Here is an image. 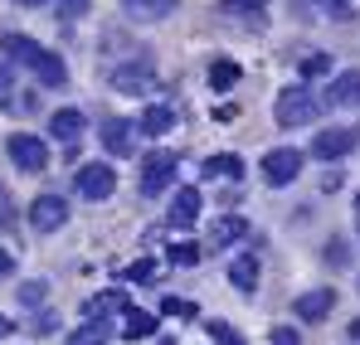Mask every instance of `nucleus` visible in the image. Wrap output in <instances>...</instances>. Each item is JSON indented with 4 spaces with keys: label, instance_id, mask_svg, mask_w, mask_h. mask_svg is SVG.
Here are the masks:
<instances>
[{
    "label": "nucleus",
    "instance_id": "b1692460",
    "mask_svg": "<svg viewBox=\"0 0 360 345\" xmlns=\"http://www.w3.org/2000/svg\"><path fill=\"white\" fill-rule=\"evenodd\" d=\"M112 341V326L108 321H88L78 331H68V345H108Z\"/></svg>",
    "mask_w": 360,
    "mask_h": 345
},
{
    "label": "nucleus",
    "instance_id": "f704fd0d",
    "mask_svg": "<svg viewBox=\"0 0 360 345\" xmlns=\"http://www.w3.org/2000/svg\"><path fill=\"white\" fill-rule=\"evenodd\" d=\"M20 297H25V306L44 301V282H25V287H20Z\"/></svg>",
    "mask_w": 360,
    "mask_h": 345
},
{
    "label": "nucleus",
    "instance_id": "a878e982",
    "mask_svg": "<svg viewBox=\"0 0 360 345\" xmlns=\"http://www.w3.org/2000/svg\"><path fill=\"white\" fill-rule=\"evenodd\" d=\"M166 258H171V268H195V263H200V248H195L190 238H180V243L166 248Z\"/></svg>",
    "mask_w": 360,
    "mask_h": 345
},
{
    "label": "nucleus",
    "instance_id": "473e14b6",
    "mask_svg": "<svg viewBox=\"0 0 360 345\" xmlns=\"http://www.w3.org/2000/svg\"><path fill=\"white\" fill-rule=\"evenodd\" d=\"M88 5H93V0H54L59 15H88Z\"/></svg>",
    "mask_w": 360,
    "mask_h": 345
},
{
    "label": "nucleus",
    "instance_id": "f3484780",
    "mask_svg": "<svg viewBox=\"0 0 360 345\" xmlns=\"http://www.w3.org/2000/svg\"><path fill=\"white\" fill-rule=\"evenodd\" d=\"M156 326H161V321H156L151 311H136V306L122 311V336H127V341H156Z\"/></svg>",
    "mask_w": 360,
    "mask_h": 345
},
{
    "label": "nucleus",
    "instance_id": "4468645a",
    "mask_svg": "<svg viewBox=\"0 0 360 345\" xmlns=\"http://www.w3.org/2000/svg\"><path fill=\"white\" fill-rule=\"evenodd\" d=\"M103 146L112 151V156H131L136 151V122H127V117H112L108 126H103Z\"/></svg>",
    "mask_w": 360,
    "mask_h": 345
},
{
    "label": "nucleus",
    "instance_id": "7ed1b4c3",
    "mask_svg": "<svg viewBox=\"0 0 360 345\" xmlns=\"http://www.w3.org/2000/svg\"><path fill=\"white\" fill-rule=\"evenodd\" d=\"M5 151H10V161H15L20 171H30V175L49 171V146H44L34 131H15V136L5 141Z\"/></svg>",
    "mask_w": 360,
    "mask_h": 345
},
{
    "label": "nucleus",
    "instance_id": "f257e3e1",
    "mask_svg": "<svg viewBox=\"0 0 360 345\" xmlns=\"http://www.w3.org/2000/svg\"><path fill=\"white\" fill-rule=\"evenodd\" d=\"M321 98L307 88V83H292V88H283L278 93V103H273V122L278 126H311L316 117H321Z\"/></svg>",
    "mask_w": 360,
    "mask_h": 345
},
{
    "label": "nucleus",
    "instance_id": "c9c22d12",
    "mask_svg": "<svg viewBox=\"0 0 360 345\" xmlns=\"http://www.w3.org/2000/svg\"><path fill=\"white\" fill-rule=\"evenodd\" d=\"M10 93H15V78L10 68H0V108H10Z\"/></svg>",
    "mask_w": 360,
    "mask_h": 345
},
{
    "label": "nucleus",
    "instance_id": "e433bc0d",
    "mask_svg": "<svg viewBox=\"0 0 360 345\" xmlns=\"http://www.w3.org/2000/svg\"><path fill=\"white\" fill-rule=\"evenodd\" d=\"M15 5H25V10H39V5H54V0H15Z\"/></svg>",
    "mask_w": 360,
    "mask_h": 345
},
{
    "label": "nucleus",
    "instance_id": "5701e85b",
    "mask_svg": "<svg viewBox=\"0 0 360 345\" xmlns=\"http://www.w3.org/2000/svg\"><path fill=\"white\" fill-rule=\"evenodd\" d=\"M243 233H248V224H243L239 214H224V219H214V229H210V243H219V248H224V243H239Z\"/></svg>",
    "mask_w": 360,
    "mask_h": 345
},
{
    "label": "nucleus",
    "instance_id": "ddd939ff",
    "mask_svg": "<svg viewBox=\"0 0 360 345\" xmlns=\"http://www.w3.org/2000/svg\"><path fill=\"white\" fill-rule=\"evenodd\" d=\"M321 103H326V108H360V68H351V73H336Z\"/></svg>",
    "mask_w": 360,
    "mask_h": 345
},
{
    "label": "nucleus",
    "instance_id": "ea45409f",
    "mask_svg": "<svg viewBox=\"0 0 360 345\" xmlns=\"http://www.w3.org/2000/svg\"><path fill=\"white\" fill-rule=\"evenodd\" d=\"M5 336H10V321H5V316H0V341H5Z\"/></svg>",
    "mask_w": 360,
    "mask_h": 345
},
{
    "label": "nucleus",
    "instance_id": "412c9836",
    "mask_svg": "<svg viewBox=\"0 0 360 345\" xmlns=\"http://www.w3.org/2000/svg\"><path fill=\"white\" fill-rule=\"evenodd\" d=\"M39 49H44V44H39V39H30V34H15V30H10V34H0V54H10L15 63H30Z\"/></svg>",
    "mask_w": 360,
    "mask_h": 345
},
{
    "label": "nucleus",
    "instance_id": "393cba45",
    "mask_svg": "<svg viewBox=\"0 0 360 345\" xmlns=\"http://www.w3.org/2000/svg\"><path fill=\"white\" fill-rule=\"evenodd\" d=\"M263 10H268V0H219V15L224 20H253Z\"/></svg>",
    "mask_w": 360,
    "mask_h": 345
},
{
    "label": "nucleus",
    "instance_id": "dca6fc26",
    "mask_svg": "<svg viewBox=\"0 0 360 345\" xmlns=\"http://www.w3.org/2000/svg\"><path fill=\"white\" fill-rule=\"evenodd\" d=\"M30 68H34V78L44 83V88H63L68 83V68H63V58L54 49H39V54L30 58Z\"/></svg>",
    "mask_w": 360,
    "mask_h": 345
},
{
    "label": "nucleus",
    "instance_id": "4be33fe9",
    "mask_svg": "<svg viewBox=\"0 0 360 345\" xmlns=\"http://www.w3.org/2000/svg\"><path fill=\"white\" fill-rule=\"evenodd\" d=\"M239 78H243V73H239L234 58H214V63H210V88H214V93H229Z\"/></svg>",
    "mask_w": 360,
    "mask_h": 345
},
{
    "label": "nucleus",
    "instance_id": "c85d7f7f",
    "mask_svg": "<svg viewBox=\"0 0 360 345\" xmlns=\"http://www.w3.org/2000/svg\"><path fill=\"white\" fill-rule=\"evenodd\" d=\"M205 331L214 336V345H248V341L239 336V331L229 326V321H205Z\"/></svg>",
    "mask_w": 360,
    "mask_h": 345
},
{
    "label": "nucleus",
    "instance_id": "4c0bfd02",
    "mask_svg": "<svg viewBox=\"0 0 360 345\" xmlns=\"http://www.w3.org/2000/svg\"><path fill=\"white\" fill-rule=\"evenodd\" d=\"M10 268H15V258H10V253H0V273H10Z\"/></svg>",
    "mask_w": 360,
    "mask_h": 345
},
{
    "label": "nucleus",
    "instance_id": "2f4dec72",
    "mask_svg": "<svg viewBox=\"0 0 360 345\" xmlns=\"http://www.w3.org/2000/svg\"><path fill=\"white\" fill-rule=\"evenodd\" d=\"M273 345H302L297 326H273Z\"/></svg>",
    "mask_w": 360,
    "mask_h": 345
},
{
    "label": "nucleus",
    "instance_id": "58836bf2",
    "mask_svg": "<svg viewBox=\"0 0 360 345\" xmlns=\"http://www.w3.org/2000/svg\"><path fill=\"white\" fill-rule=\"evenodd\" d=\"M346 336H351V341H360V316L351 321V331H346Z\"/></svg>",
    "mask_w": 360,
    "mask_h": 345
},
{
    "label": "nucleus",
    "instance_id": "a19ab883",
    "mask_svg": "<svg viewBox=\"0 0 360 345\" xmlns=\"http://www.w3.org/2000/svg\"><path fill=\"white\" fill-rule=\"evenodd\" d=\"M156 345H180V341H171V336H161V341H156Z\"/></svg>",
    "mask_w": 360,
    "mask_h": 345
},
{
    "label": "nucleus",
    "instance_id": "aec40b11",
    "mask_svg": "<svg viewBox=\"0 0 360 345\" xmlns=\"http://www.w3.org/2000/svg\"><path fill=\"white\" fill-rule=\"evenodd\" d=\"M205 175H210V180H234V185H239L243 180V161L234 156V151H219V156L205 161Z\"/></svg>",
    "mask_w": 360,
    "mask_h": 345
},
{
    "label": "nucleus",
    "instance_id": "9d476101",
    "mask_svg": "<svg viewBox=\"0 0 360 345\" xmlns=\"http://www.w3.org/2000/svg\"><path fill=\"white\" fill-rule=\"evenodd\" d=\"M331 306H336V292L331 287H311V292H302L297 301H292V316L307 321V326H316V321L331 316Z\"/></svg>",
    "mask_w": 360,
    "mask_h": 345
},
{
    "label": "nucleus",
    "instance_id": "20e7f679",
    "mask_svg": "<svg viewBox=\"0 0 360 345\" xmlns=\"http://www.w3.org/2000/svg\"><path fill=\"white\" fill-rule=\"evenodd\" d=\"M73 190H78L83 200H108V195L117 190V171H112L108 161H88V166L73 171Z\"/></svg>",
    "mask_w": 360,
    "mask_h": 345
},
{
    "label": "nucleus",
    "instance_id": "f8f14e48",
    "mask_svg": "<svg viewBox=\"0 0 360 345\" xmlns=\"http://www.w3.org/2000/svg\"><path fill=\"white\" fill-rule=\"evenodd\" d=\"M83 131H88V117L78 112V108H59V112L49 117V136H54V141H63V146L83 141Z\"/></svg>",
    "mask_w": 360,
    "mask_h": 345
},
{
    "label": "nucleus",
    "instance_id": "cd10ccee",
    "mask_svg": "<svg viewBox=\"0 0 360 345\" xmlns=\"http://www.w3.org/2000/svg\"><path fill=\"white\" fill-rule=\"evenodd\" d=\"M161 316H180V321H195V316H200V306H195V301H185V297H166V301H161Z\"/></svg>",
    "mask_w": 360,
    "mask_h": 345
},
{
    "label": "nucleus",
    "instance_id": "0eeeda50",
    "mask_svg": "<svg viewBox=\"0 0 360 345\" xmlns=\"http://www.w3.org/2000/svg\"><path fill=\"white\" fill-rule=\"evenodd\" d=\"M112 88H117V93H127V98H146V93L156 88V68H151L146 58L122 63L117 73H112Z\"/></svg>",
    "mask_w": 360,
    "mask_h": 345
},
{
    "label": "nucleus",
    "instance_id": "9b49d317",
    "mask_svg": "<svg viewBox=\"0 0 360 345\" xmlns=\"http://www.w3.org/2000/svg\"><path fill=\"white\" fill-rule=\"evenodd\" d=\"M127 306H131L127 301V287H108V292H98V297L83 301V321H117Z\"/></svg>",
    "mask_w": 360,
    "mask_h": 345
},
{
    "label": "nucleus",
    "instance_id": "37998d69",
    "mask_svg": "<svg viewBox=\"0 0 360 345\" xmlns=\"http://www.w3.org/2000/svg\"><path fill=\"white\" fill-rule=\"evenodd\" d=\"M356 219H360V195H356Z\"/></svg>",
    "mask_w": 360,
    "mask_h": 345
},
{
    "label": "nucleus",
    "instance_id": "79ce46f5",
    "mask_svg": "<svg viewBox=\"0 0 360 345\" xmlns=\"http://www.w3.org/2000/svg\"><path fill=\"white\" fill-rule=\"evenodd\" d=\"M0 209H5V185H0Z\"/></svg>",
    "mask_w": 360,
    "mask_h": 345
},
{
    "label": "nucleus",
    "instance_id": "2eb2a0df",
    "mask_svg": "<svg viewBox=\"0 0 360 345\" xmlns=\"http://www.w3.org/2000/svg\"><path fill=\"white\" fill-rule=\"evenodd\" d=\"M122 10H127V20H136V25H156V20H171L180 10V0H122Z\"/></svg>",
    "mask_w": 360,
    "mask_h": 345
},
{
    "label": "nucleus",
    "instance_id": "72a5a7b5",
    "mask_svg": "<svg viewBox=\"0 0 360 345\" xmlns=\"http://www.w3.org/2000/svg\"><path fill=\"white\" fill-rule=\"evenodd\" d=\"M326 263H331V268H341V263H346V243H341V238H331V243H326Z\"/></svg>",
    "mask_w": 360,
    "mask_h": 345
},
{
    "label": "nucleus",
    "instance_id": "a211bd4d",
    "mask_svg": "<svg viewBox=\"0 0 360 345\" xmlns=\"http://www.w3.org/2000/svg\"><path fill=\"white\" fill-rule=\"evenodd\" d=\"M258 273H263L258 253H239V258L229 263V282H234L239 292H253V287H258Z\"/></svg>",
    "mask_w": 360,
    "mask_h": 345
},
{
    "label": "nucleus",
    "instance_id": "6e6552de",
    "mask_svg": "<svg viewBox=\"0 0 360 345\" xmlns=\"http://www.w3.org/2000/svg\"><path fill=\"white\" fill-rule=\"evenodd\" d=\"M171 185H176V156L171 151L146 156V166H141V195H166Z\"/></svg>",
    "mask_w": 360,
    "mask_h": 345
},
{
    "label": "nucleus",
    "instance_id": "39448f33",
    "mask_svg": "<svg viewBox=\"0 0 360 345\" xmlns=\"http://www.w3.org/2000/svg\"><path fill=\"white\" fill-rule=\"evenodd\" d=\"M356 146H360L356 126H326V131L311 136V156H316V161H341V156H351Z\"/></svg>",
    "mask_w": 360,
    "mask_h": 345
},
{
    "label": "nucleus",
    "instance_id": "6ab92c4d",
    "mask_svg": "<svg viewBox=\"0 0 360 345\" xmlns=\"http://www.w3.org/2000/svg\"><path fill=\"white\" fill-rule=\"evenodd\" d=\"M146 136H166V131H176V108H166V103H151L146 112H141V122H136Z\"/></svg>",
    "mask_w": 360,
    "mask_h": 345
},
{
    "label": "nucleus",
    "instance_id": "1a4fd4ad",
    "mask_svg": "<svg viewBox=\"0 0 360 345\" xmlns=\"http://www.w3.org/2000/svg\"><path fill=\"white\" fill-rule=\"evenodd\" d=\"M200 209H205V200H200V190H195V185H180L176 195H171V209H166V224H171V229H195V219H200Z\"/></svg>",
    "mask_w": 360,
    "mask_h": 345
},
{
    "label": "nucleus",
    "instance_id": "423d86ee",
    "mask_svg": "<svg viewBox=\"0 0 360 345\" xmlns=\"http://www.w3.org/2000/svg\"><path fill=\"white\" fill-rule=\"evenodd\" d=\"M68 224V200L63 195H39L30 204V229L34 233H59Z\"/></svg>",
    "mask_w": 360,
    "mask_h": 345
},
{
    "label": "nucleus",
    "instance_id": "7c9ffc66",
    "mask_svg": "<svg viewBox=\"0 0 360 345\" xmlns=\"http://www.w3.org/2000/svg\"><path fill=\"white\" fill-rule=\"evenodd\" d=\"M326 20H351V0H311Z\"/></svg>",
    "mask_w": 360,
    "mask_h": 345
},
{
    "label": "nucleus",
    "instance_id": "bb28decb",
    "mask_svg": "<svg viewBox=\"0 0 360 345\" xmlns=\"http://www.w3.org/2000/svg\"><path fill=\"white\" fill-rule=\"evenodd\" d=\"M297 73L307 78V83H311V78H326V73H331V54H302Z\"/></svg>",
    "mask_w": 360,
    "mask_h": 345
},
{
    "label": "nucleus",
    "instance_id": "f03ea898",
    "mask_svg": "<svg viewBox=\"0 0 360 345\" xmlns=\"http://www.w3.org/2000/svg\"><path fill=\"white\" fill-rule=\"evenodd\" d=\"M302 156L297 146H273L268 156H263V180H268V190H288L292 180L302 175Z\"/></svg>",
    "mask_w": 360,
    "mask_h": 345
},
{
    "label": "nucleus",
    "instance_id": "c756f323",
    "mask_svg": "<svg viewBox=\"0 0 360 345\" xmlns=\"http://www.w3.org/2000/svg\"><path fill=\"white\" fill-rule=\"evenodd\" d=\"M151 278H156V263H151V258H141V263L122 268V282H151Z\"/></svg>",
    "mask_w": 360,
    "mask_h": 345
}]
</instances>
